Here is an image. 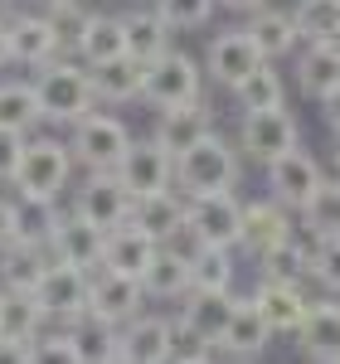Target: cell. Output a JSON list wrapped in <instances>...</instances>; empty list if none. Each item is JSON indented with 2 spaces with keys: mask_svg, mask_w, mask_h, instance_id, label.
<instances>
[{
  "mask_svg": "<svg viewBox=\"0 0 340 364\" xmlns=\"http://www.w3.org/2000/svg\"><path fill=\"white\" fill-rule=\"evenodd\" d=\"M292 78H297V92L321 107L340 87V44H302L292 54Z\"/></svg>",
  "mask_w": 340,
  "mask_h": 364,
  "instance_id": "18",
  "label": "cell"
},
{
  "mask_svg": "<svg viewBox=\"0 0 340 364\" xmlns=\"http://www.w3.org/2000/svg\"><path fill=\"white\" fill-rule=\"evenodd\" d=\"M102 252H107V228L87 224L73 209H63L58 233H54V243H49V257L54 262H73L83 272H102Z\"/></svg>",
  "mask_w": 340,
  "mask_h": 364,
  "instance_id": "16",
  "label": "cell"
},
{
  "mask_svg": "<svg viewBox=\"0 0 340 364\" xmlns=\"http://www.w3.org/2000/svg\"><path fill=\"white\" fill-rule=\"evenodd\" d=\"M204 63L185 49H170L156 63H146V87H142V102L151 112H166V107H185V102H199L209 97L204 92Z\"/></svg>",
  "mask_w": 340,
  "mask_h": 364,
  "instance_id": "4",
  "label": "cell"
},
{
  "mask_svg": "<svg viewBox=\"0 0 340 364\" xmlns=\"http://www.w3.org/2000/svg\"><path fill=\"white\" fill-rule=\"evenodd\" d=\"M142 287H146V301H185L195 291V277H190V262L180 252L161 248L156 262L142 272Z\"/></svg>",
  "mask_w": 340,
  "mask_h": 364,
  "instance_id": "31",
  "label": "cell"
},
{
  "mask_svg": "<svg viewBox=\"0 0 340 364\" xmlns=\"http://www.w3.org/2000/svg\"><path fill=\"white\" fill-rule=\"evenodd\" d=\"M262 5H272V0H219V10H233V15H253Z\"/></svg>",
  "mask_w": 340,
  "mask_h": 364,
  "instance_id": "50",
  "label": "cell"
},
{
  "mask_svg": "<svg viewBox=\"0 0 340 364\" xmlns=\"http://www.w3.org/2000/svg\"><path fill=\"white\" fill-rule=\"evenodd\" d=\"M161 243L142 233L137 224H122L107 233V252H102V272H122V277H142L146 267L156 262Z\"/></svg>",
  "mask_w": 340,
  "mask_h": 364,
  "instance_id": "26",
  "label": "cell"
},
{
  "mask_svg": "<svg viewBox=\"0 0 340 364\" xmlns=\"http://www.w3.org/2000/svg\"><path fill=\"white\" fill-rule=\"evenodd\" d=\"M170 364H214V355H195V360H170Z\"/></svg>",
  "mask_w": 340,
  "mask_h": 364,
  "instance_id": "54",
  "label": "cell"
},
{
  "mask_svg": "<svg viewBox=\"0 0 340 364\" xmlns=\"http://www.w3.org/2000/svg\"><path fill=\"white\" fill-rule=\"evenodd\" d=\"M29 364H83V355H78V345L68 340V331L54 326V331H44V336L29 345Z\"/></svg>",
  "mask_w": 340,
  "mask_h": 364,
  "instance_id": "43",
  "label": "cell"
},
{
  "mask_svg": "<svg viewBox=\"0 0 340 364\" xmlns=\"http://www.w3.org/2000/svg\"><path fill=\"white\" fill-rule=\"evenodd\" d=\"M122 20H127V54L137 58V63H156L161 54H170V49H175V44H170V39H175V29H170L166 20L151 10V5L127 10Z\"/></svg>",
  "mask_w": 340,
  "mask_h": 364,
  "instance_id": "29",
  "label": "cell"
},
{
  "mask_svg": "<svg viewBox=\"0 0 340 364\" xmlns=\"http://www.w3.org/2000/svg\"><path fill=\"white\" fill-rule=\"evenodd\" d=\"M137 5H142V0H137Z\"/></svg>",
  "mask_w": 340,
  "mask_h": 364,
  "instance_id": "59",
  "label": "cell"
},
{
  "mask_svg": "<svg viewBox=\"0 0 340 364\" xmlns=\"http://www.w3.org/2000/svg\"><path fill=\"white\" fill-rule=\"evenodd\" d=\"M25 146H29V136L0 127V185H15V170H20V161H25Z\"/></svg>",
  "mask_w": 340,
  "mask_h": 364,
  "instance_id": "46",
  "label": "cell"
},
{
  "mask_svg": "<svg viewBox=\"0 0 340 364\" xmlns=\"http://www.w3.org/2000/svg\"><path fill=\"white\" fill-rule=\"evenodd\" d=\"M331 364H340V355H336V360H331Z\"/></svg>",
  "mask_w": 340,
  "mask_h": 364,
  "instance_id": "57",
  "label": "cell"
},
{
  "mask_svg": "<svg viewBox=\"0 0 340 364\" xmlns=\"http://www.w3.org/2000/svg\"><path fill=\"white\" fill-rule=\"evenodd\" d=\"M146 311V287L142 277H122V272H92V301L87 316L107 321V326H127Z\"/></svg>",
  "mask_w": 340,
  "mask_h": 364,
  "instance_id": "17",
  "label": "cell"
},
{
  "mask_svg": "<svg viewBox=\"0 0 340 364\" xmlns=\"http://www.w3.org/2000/svg\"><path fill=\"white\" fill-rule=\"evenodd\" d=\"M243 214H248V199H238V190H224V195H204L190 199L185 209V224L204 248H243Z\"/></svg>",
  "mask_w": 340,
  "mask_h": 364,
  "instance_id": "8",
  "label": "cell"
},
{
  "mask_svg": "<svg viewBox=\"0 0 340 364\" xmlns=\"http://www.w3.org/2000/svg\"><path fill=\"white\" fill-rule=\"evenodd\" d=\"M5 25H10V54H15L20 68H44V63H54V58L68 54L63 39H58V29H54V20H49L44 10H15Z\"/></svg>",
  "mask_w": 340,
  "mask_h": 364,
  "instance_id": "15",
  "label": "cell"
},
{
  "mask_svg": "<svg viewBox=\"0 0 340 364\" xmlns=\"http://www.w3.org/2000/svg\"><path fill=\"white\" fill-rule=\"evenodd\" d=\"M214 132H219V112H214L209 97L185 102V107H166V112H156V122H151V141H161L170 156H185L190 146H199V141L214 136Z\"/></svg>",
  "mask_w": 340,
  "mask_h": 364,
  "instance_id": "12",
  "label": "cell"
},
{
  "mask_svg": "<svg viewBox=\"0 0 340 364\" xmlns=\"http://www.w3.org/2000/svg\"><path fill=\"white\" fill-rule=\"evenodd\" d=\"M228 97H233V107H238V112H277V107H287V78H282V68H277V63H262L253 78H243Z\"/></svg>",
  "mask_w": 340,
  "mask_h": 364,
  "instance_id": "34",
  "label": "cell"
},
{
  "mask_svg": "<svg viewBox=\"0 0 340 364\" xmlns=\"http://www.w3.org/2000/svg\"><path fill=\"white\" fill-rule=\"evenodd\" d=\"M127 54V20L122 15H92V25L83 29V39H78V49L73 58L83 63V68H97V63H112V58Z\"/></svg>",
  "mask_w": 340,
  "mask_h": 364,
  "instance_id": "30",
  "label": "cell"
},
{
  "mask_svg": "<svg viewBox=\"0 0 340 364\" xmlns=\"http://www.w3.org/2000/svg\"><path fill=\"white\" fill-rule=\"evenodd\" d=\"M73 175H78V161H73V151H68V136H39V132H34L10 190L20 199H63L78 185Z\"/></svg>",
  "mask_w": 340,
  "mask_h": 364,
  "instance_id": "3",
  "label": "cell"
},
{
  "mask_svg": "<svg viewBox=\"0 0 340 364\" xmlns=\"http://www.w3.org/2000/svg\"><path fill=\"white\" fill-rule=\"evenodd\" d=\"M272 345V331H267V321H262V311L243 296L238 301V311H233V321H228L224 340H219V350H224L233 364H253L262 350Z\"/></svg>",
  "mask_w": 340,
  "mask_h": 364,
  "instance_id": "27",
  "label": "cell"
},
{
  "mask_svg": "<svg viewBox=\"0 0 340 364\" xmlns=\"http://www.w3.org/2000/svg\"><path fill=\"white\" fill-rule=\"evenodd\" d=\"M54 5H68V0H34V10H54Z\"/></svg>",
  "mask_w": 340,
  "mask_h": 364,
  "instance_id": "55",
  "label": "cell"
},
{
  "mask_svg": "<svg viewBox=\"0 0 340 364\" xmlns=\"http://www.w3.org/2000/svg\"><path fill=\"white\" fill-rule=\"evenodd\" d=\"M68 209L87 219V224L97 228H122L132 224V209H137V195L122 185V175L117 170H83V180L68 190Z\"/></svg>",
  "mask_w": 340,
  "mask_h": 364,
  "instance_id": "6",
  "label": "cell"
},
{
  "mask_svg": "<svg viewBox=\"0 0 340 364\" xmlns=\"http://www.w3.org/2000/svg\"><path fill=\"white\" fill-rule=\"evenodd\" d=\"M292 214H297V209L277 204L272 195L248 199V214H243V248H238V252H248V257L257 262L262 252L282 248V243H287V224H292Z\"/></svg>",
  "mask_w": 340,
  "mask_h": 364,
  "instance_id": "21",
  "label": "cell"
},
{
  "mask_svg": "<svg viewBox=\"0 0 340 364\" xmlns=\"http://www.w3.org/2000/svg\"><path fill=\"white\" fill-rule=\"evenodd\" d=\"M195 291H233L238 287V252L233 248H204L190 262Z\"/></svg>",
  "mask_w": 340,
  "mask_h": 364,
  "instance_id": "38",
  "label": "cell"
},
{
  "mask_svg": "<svg viewBox=\"0 0 340 364\" xmlns=\"http://www.w3.org/2000/svg\"><path fill=\"white\" fill-rule=\"evenodd\" d=\"M122 355L137 364H170L175 360V321L142 311L137 321L122 326Z\"/></svg>",
  "mask_w": 340,
  "mask_h": 364,
  "instance_id": "20",
  "label": "cell"
},
{
  "mask_svg": "<svg viewBox=\"0 0 340 364\" xmlns=\"http://www.w3.org/2000/svg\"><path fill=\"white\" fill-rule=\"evenodd\" d=\"M117 175H122V185H127L137 199L161 195V190H175V156H170L161 141L137 136V141H132V151L122 156Z\"/></svg>",
  "mask_w": 340,
  "mask_h": 364,
  "instance_id": "13",
  "label": "cell"
},
{
  "mask_svg": "<svg viewBox=\"0 0 340 364\" xmlns=\"http://www.w3.org/2000/svg\"><path fill=\"white\" fill-rule=\"evenodd\" d=\"M49 252L44 248H25V243H10V248H0V287L5 291H34L44 272H49Z\"/></svg>",
  "mask_w": 340,
  "mask_h": 364,
  "instance_id": "35",
  "label": "cell"
},
{
  "mask_svg": "<svg viewBox=\"0 0 340 364\" xmlns=\"http://www.w3.org/2000/svg\"><path fill=\"white\" fill-rule=\"evenodd\" d=\"M199 63H204V78H209L214 87L233 92L243 78H253L267 58H262V49L248 39V29L233 25V29H219V34L204 44V58H199Z\"/></svg>",
  "mask_w": 340,
  "mask_h": 364,
  "instance_id": "9",
  "label": "cell"
},
{
  "mask_svg": "<svg viewBox=\"0 0 340 364\" xmlns=\"http://www.w3.org/2000/svg\"><path fill=\"white\" fill-rule=\"evenodd\" d=\"M34 296L44 301L49 321L54 326H73L87 316V301H92V272L73 267V262H49L44 282L34 287Z\"/></svg>",
  "mask_w": 340,
  "mask_h": 364,
  "instance_id": "10",
  "label": "cell"
},
{
  "mask_svg": "<svg viewBox=\"0 0 340 364\" xmlns=\"http://www.w3.org/2000/svg\"><path fill=\"white\" fill-rule=\"evenodd\" d=\"M151 10L180 34V29H204L209 25L214 10H219V0H151Z\"/></svg>",
  "mask_w": 340,
  "mask_h": 364,
  "instance_id": "41",
  "label": "cell"
},
{
  "mask_svg": "<svg viewBox=\"0 0 340 364\" xmlns=\"http://www.w3.org/2000/svg\"><path fill=\"white\" fill-rule=\"evenodd\" d=\"M287 248H292V252H302V257H307V267H312V262H316V252L326 248V233H321L316 224H307L302 214H292V224H287Z\"/></svg>",
  "mask_w": 340,
  "mask_h": 364,
  "instance_id": "45",
  "label": "cell"
},
{
  "mask_svg": "<svg viewBox=\"0 0 340 364\" xmlns=\"http://www.w3.org/2000/svg\"><path fill=\"white\" fill-rule=\"evenodd\" d=\"M49 326H54V321H49V311H44V301H39L34 291H5V296H0V340H10V345H34Z\"/></svg>",
  "mask_w": 340,
  "mask_h": 364,
  "instance_id": "25",
  "label": "cell"
},
{
  "mask_svg": "<svg viewBox=\"0 0 340 364\" xmlns=\"http://www.w3.org/2000/svg\"><path fill=\"white\" fill-rule=\"evenodd\" d=\"M292 20L302 44H340V0H297Z\"/></svg>",
  "mask_w": 340,
  "mask_h": 364,
  "instance_id": "37",
  "label": "cell"
},
{
  "mask_svg": "<svg viewBox=\"0 0 340 364\" xmlns=\"http://www.w3.org/2000/svg\"><path fill=\"white\" fill-rule=\"evenodd\" d=\"M10 63H15V54H10V25L0 20V73H5Z\"/></svg>",
  "mask_w": 340,
  "mask_h": 364,
  "instance_id": "51",
  "label": "cell"
},
{
  "mask_svg": "<svg viewBox=\"0 0 340 364\" xmlns=\"http://www.w3.org/2000/svg\"><path fill=\"white\" fill-rule=\"evenodd\" d=\"M0 127L20 132V136H34L44 127V112H39V97H34L29 78H0Z\"/></svg>",
  "mask_w": 340,
  "mask_h": 364,
  "instance_id": "33",
  "label": "cell"
},
{
  "mask_svg": "<svg viewBox=\"0 0 340 364\" xmlns=\"http://www.w3.org/2000/svg\"><path fill=\"white\" fill-rule=\"evenodd\" d=\"M58 219H63L58 199H20L15 195V243L49 252V243L58 233Z\"/></svg>",
  "mask_w": 340,
  "mask_h": 364,
  "instance_id": "32",
  "label": "cell"
},
{
  "mask_svg": "<svg viewBox=\"0 0 340 364\" xmlns=\"http://www.w3.org/2000/svg\"><path fill=\"white\" fill-rule=\"evenodd\" d=\"M185 209H190V199L180 195V190H161V195H146L137 199V209H132V224L151 233L161 248H166L170 238L185 228Z\"/></svg>",
  "mask_w": 340,
  "mask_h": 364,
  "instance_id": "28",
  "label": "cell"
},
{
  "mask_svg": "<svg viewBox=\"0 0 340 364\" xmlns=\"http://www.w3.org/2000/svg\"><path fill=\"white\" fill-rule=\"evenodd\" d=\"M0 364H29V345H10V340H0Z\"/></svg>",
  "mask_w": 340,
  "mask_h": 364,
  "instance_id": "49",
  "label": "cell"
},
{
  "mask_svg": "<svg viewBox=\"0 0 340 364\" xmlns=\"http://www.w3.org/2000/svg\"><path fill=\"white\" fill-rule=\"evenodd\" d=\"M15 5H20V0H0V20H10V15H15Z\"/></svg>",
  "mask_w": 340,
  "mask_h": 364,
  "instance_id": "53",
  "label": "cell"
},
{
  "mask_svg": "<svg viewBox=\"0 0 340 364\" xmlns=\"http://www.w3.org/2000/svg\"><path fill=\"white\" fill-rule=\"evenodd\" d=\"M34 97H39V112H44V127H78L87 112H97V92H92V73L73 54L54 58L44 68H34Z\"/></svg>",
  "mask_w": 340,
  "mask_h": 364,
  "instance_id": "1",
  "label": "cell"
},
{
  "mask_svg": "<svg viewBox=\"0 0 340 364\" xmlns=\"http://www.w3.org/2000/svg\"><path fill=\"white\" fill-rule=\"evenodd\" d=\"M307 224H316L326 238H340V175H326L321 185H316V195L297 209Z\"/></svg>",
  "mask_w": 340,
  "mask_h": 364,
  "instance_id": "39",
  "label": "cell"
},
{
  "mask_svg": "<svg viewBox=\"0 0 340 364\" xmlns=\"http://www.w3.org/2000/svg\"><path fill=\"white\" fill-rule=\"evenodd\" d=\"M63 331L78 345L83 364H112L117 355H122V326H107V321H97V316H83V321H73V326H63Z\"/></svg>",
  "mask_w": 340,
  "mask_h": 364,
  "instance_id": "36",
  "label": "cell"
},
{
  "mask_svg": "<svg viewBox=\"0 0 340 364\" xmlns=\"http://www.w3.org/2000/svg\"><path fill=\"white\" fill-rule=\"evenodd\" d=\"M238 291H190L185 301H180V311H175V321L180 326H190L204 345H214L219 350V340H224L228 321H233V311H238Z\"/></svg>",
  "mask_w": 340,
  "mask_h": 364,
  "instance_id": "19",
  "label": "cell"
},
{
  "mask_svg": "<svg viewBox=\"0 0 340 364\" xmlns=\"http://www.w3.org/2000/svg\"><path fill=\"white\" fill-rule=\"evenodd\" d=\"M297 350L312 364H331L340 355V296H316L302 331H297Z\"/></svg>",
  "mask_w": 340,
  "mask_h": 364,
  "instance_id": "22",
  "label": "cell"
},
{
  "mask_svg": "<svg viewBox=\"0 0 340 364\" xmlns=\"http://www.w3.org/2000/svg\"><path fill=\"white\" fill-rule=\"evenodd\" d=\"M0 296H5V287H0Z\"/></svg>",
  "mask_w": 340,
  "mask_h": 364,
  "instance_id": "58",
  "label": "cell"
},
{
  "mask_svg": "<svg viewBox=\"0 0 340 364\" xmlns=\"http://www.w3.org/2000/svg\"><path fill=\"white\" fill-rule=\"evenodd\" d=\"M248 301L262 311L272 340H282V336L297 340V331H302V321H307V311H312L316 296L307 291V287H297V282H262L257 277V287L248 291Z\"/></svg>",
  "mask_w": 340,
  "mask_h": 364,
  "instance_id": "14",
  "label": "cell"
},
{
  "mask_svg": "<svg viewBox=\"0 0 340 364\" xmlns=\"http://www.w3.org/2000/svg\"><path fill=\"white\" fill-rule=\"evenodd\" d=\"M44 15L54 20L58 39H63V49L73 54V49H78V39H83V29L92 25V15H97V10H87L83 0H68V5H54V10H44Z\"/></svg>",
  "mask_w": 340,
  "mask_h": 364,
  "instance_id": "42",
  "label": "cell"
},
{
  "mask_svg": "<svg viewBox=\"0 0 340 364\" xmlns=\"http://www.w3.org/2000/svg\"><path fill=\"white\" fill-rule=\"evenodd\" d=\"M243 29H248V39H253L257 49H262V58H267V63L292 58L297 49H302V34H297L292 10H277V5H262V10H253V15L243 20Z\"/></svg>",
  "mask_w": 340,
  "mask_h": 364,
  "instance_id": "23",
  "label": "cell"
},
{
  "mask_svg": "<svg viewBox=\"0 0 340 364\" xmlns=\"http://www.w3.org/2000/svg\"><path fill=\"white\" fill-rule=\"evenodd\" d=\"M87 73H92V92H97V107H127V102H142L146 63H137L132 54L112 58V63H97V68H87Z\"/></svg>",
  "mask_w": 340,
  "mask_h": 364,
  "instance_id": "24",
  "label": "cell"
},
{
  "mask_svg": "<svg viewBox=\"0 0 340 364\" xmlns=\"http://www.w3.org/2000/svg\"><path fill=\"white\" fill-rule=\"evenodd\" d=\"M15 243V195H0V248Z\"/></svg>",
  "mask_w": 340,
  "mask_h": 364,
  "instance_id": "47",
  "label": "cell"
},
{
  "mask_svg": "<svg viewBox=\"0 0 340 364\" xmlns=\"http://www.w3.org/2000/svg\"><path fill=\"white\" fill-rule=\"evenodd\" d=\"M321 122H326V132H331V136H340V87L321 102Z\"/></svg>",
  "mask_w": 340,
  "mask_h": 364,
  "instance_id": "48",
  "label": "cell"
},
{
  "mask_svg": "<svg viewBox=\"0 0 340 364\" xmlns=\"http://www.w3.org/2000/svg\"><path fill=\"white\" fill-rule=\"evenodd\" d=\"M112 364H137V360H127V355H117V360Z\"/></svg>",
  "mask_w": 340,
  "mask_h": 364,
  "instance_id": "56",
  "label": "cell"
},
{
  "mask_svg": "<svg viewBox=\"0 0 340 364\" xmlns=\"http://www.w3.org/2000/svg\"><path fill=\"white\" fill-rule=\"evenodd\" d=\"M243 151L238 141L214 132L199 146H190L185 156H175V190L185 199H204V195H224V190H238L243 180Z\"/></svg>",
  "mask_w": 340,
  "mask_h": 364,
  "instance_id": "2",
  "label": "cell"
},
{
  "mask_svg": "<svg viewBox=\"0 0 340 364\" xmlns=\"http://www.w3.org/2000/svg\"><path fill=\"white\" fill-rule=\"evenodd\" d=\"M132 141H137L132 127L117 112H107V107H97L78 127H68V151H73L78 170H117L122 156L132 151Z\"/></svg>",
  "mask_w": 340,
  "mask_h": 364,
  "instance_id": "5",
  "label": "cell"
},
{
  "mask_svg": "<svg viewBox=\"0 0 340 364\" xmlns=\"http://www.w3.org/2000/svg\"><path fill=\"white\" fill-rule=\"evenodd\" d=\"M321 180H326V166L316 161L307 146H297V151L277 156L272 166H262V185H267V195L277 199V204H287V209H302V204L316 195Z\"/></svg>",
  "mask_w": 340,
  "mask_h": 364,
  "instance_id": "11",
  "label": "cell"
},
{
  "mask_svg": "<svg viewBox=\"0 0 340 364\" xmlns=\"http://www.w3.org/2000/svg\"><path fill=\"white\" fill-rule=\"evenodd\" d=\"M312 287L321 296H340V238H326V248L312 262Z\"/></svg>",
  "mask_w": 340,
  "mask_h": 364,
  "instance_id": "44",
  "label": "cell"
},
{
  "mask_svg": "<svg viewBox=\"0 0 340 364\" xmlns=\"http://www.w3.org/2000/svg\"><path fill=\"white\" fill-rule=\"evenodd\" d=\"M233 141H238L243 161H253L262 170V166H272L277 156L302 146V122H297L292 107H277V112H238Z\"/></svg>",
  "mask_w": 340,
  "mask_h": 364,
  "instance_id": "7",
  "label": "cell"
},
{
  "mask_svg": "<svg viewBox=\"0 0 340 364\" xmlns=\"http://www.w3.org/2000/svg\"><path fill=\"white\" fill-rule=\"evenodd\" d=\"M331 175H340V136H331Z\"/></svg>",
  "mask_w": 340,
  "mask_h": 364,
  "instance_id": "52",
  "label": "cell"
},
{
  "mask_svg": "<svg viewBox=\"0 0 340 364\" xmlns=\"http://www.w3.org/2000/svg\"><path fill=\"white\" fill-rule=\"evenodd\" d=\"M253 267H257V277H262V282H297V287H312V267H307V257L292 252L287 243H282V248H272V252H262Z\"/></svg>",
  "mask_w": 340,
  "mask_h": 364,
  "instance_id": "40",
  "label": "cell"
}]
</instances>
